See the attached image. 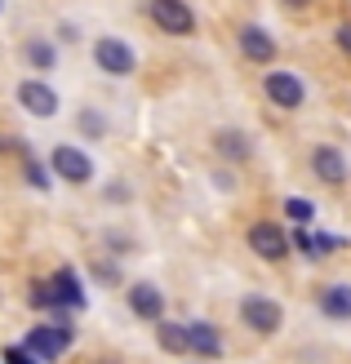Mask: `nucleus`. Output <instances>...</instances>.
I'll use <instances>...</instances> for the list:
<instances>
[{
  "label": "nucleus",
  "instance_id": "obj_27",
  "mask_svg": "<svg viewBox=\"0 0 351 364\" xmlns=\"http://www.w3.org/2000/svg\"><path fill=\"white\" fill-rule=\"evenodd\" d=\"M98 364H116V360H98Z\"/></svg>",
  "mask_w": 351,
  "mask_h": 364
},
{
  "label": "nucleus",
  "instance_id": "obj_18",
  "mask_svg": "<svg viewBox=\"0 0 351 364\" xmlns=\"http://www.w3.org/2000/svg\"><path fill=\"white\" fill-rule=\"evenodd\" d=\"M23 53H27V63H31V67H41V71H49L53 63H58V49H53L49 41H27Z\"/></svg>",
  "mask_w": 351,
  "mask_h": 364
},
{
  "label": "nucleus",
  "instance_id": "obj_5",
  "mask_svg": "<svg viewBox=\"0 0 351 364\" xmlns=\"http://www.w3.org/2000/svg\"><path fill=\"white\" fill-rule=\"evenodd\" d=\"M94 63L103 71H112V76H129V71L138 67V53H134V45H129V41H120V36H98Z\"/></svg>",
  "mask_w": 351,
  "mask_h": 364
},
{
  "label": "nucleus",
  "instance_id": "obj_6",
  "mask_svg": "<svg viewBox=\"0 0 351 364\" xmlns=\"http://www.w3.org/2000/svg\"><path fill=\"white\" fill-rule=\"evenodd\" d=\"M263 89H267V98L276 107H285V112H293V107L307 102V85H303L298 71H271V76L263 80Z\"/></svg>",
  "mask_w": 351,
  "mask_h": 364
},
{
  "label": "nucleus",
  "instance_id": "obj_16",
  "mask_svg": "<svg viewBox=\"0 0 351 364\" xmlns=\"http://www.w3.org/2000/svg\"><path fill=\"white\" fill-rule=\"evenodd\" d=\"M214 151L223 156V160H249V156H253V142H249L245 134H240V129H218Z\"/></svg>",
  "mask_w": 351,
  "mask_h": 364
},
{
  "label": "nucleus",
  "instance_id": "obj_1",
  "mask_svg": "<svg viewBox=\"0 0 351 364\" xmlns=\"http://www.w3.org/2000/svg\"><path fill=\"white\" fill-rule=\"evenodd\" d=\"M49 169L53 178L71 182V187H80V182L94 178V160L85 156V147H71V142H58V147L49 151Z\"/></svg>",
  "mask_w": 351,
  "mask_h": 364
},
{
  "label": "nucleus",
  "instance_id": "obj_7",
  "mask_svg": "<svg viewBox=\"0 0 351 364\" xmlns=\"http://www.w3.org/2000/svg\"><path fill=\"white\" fill-rule=\"evenodd\" d=\"M249 249L258 253V258H267V262H281L289 253V235H285V227H276V223H253L249 227Z\"/></svg>",
  "mask_w": 351,
  "mask_h": 364
},
{
  "label": "nucleus",
  "instance_id": "obj_12",
  "mask_svg": "<svg viewBox=\"0 0 351 364\" xmlns=\"http://www.w3.org/2000/svg\"><path fill=\"white\" fill-rule=\"evenodd\" d=\"M311 173L329 187H338V182H347V156L338 147H316L311 151Z\"/></svg>",
  "mask_w": 351,
  "mask_h": 364
},
{
  "label": "nucleus",
  "instance_id": "obj_4",
  "mask_svg": "<svg viewBox=\"0 0 351 364\" xmlns=\"http://www.w3.org/2000/svg\"><path fill=\"white\" fill-rule=\"evenodd\" d=\"M240 320H245L253 333H276L285 324V311H281V302H276V298L249 294V298H240Z\"/></svg>",
  "mask_w": 351,
  "mask_h": 364
},
{
  "label": "nucleus",
  "instance_id": "obj_20",
  "mask_svg": "<svg viewBox=\"0 0 351 364\" xmlns=\"http://www.w3.org/2000/svg\"><path fill=\"white\" fill-rule=\"evenodd\" d=\"M36 311H49L53 306V294H49V280H31V298H27Z\"/></svg>",
  "mask_w": 351,
  "mask_h": 364
},
{
  "label": "nucleus",
  "instance_id": "obj_14",
  "mask_svg": "<svg viewBox=\"0 0 351 364\" xmlns=\"http://www.w3.org/2000/svg\"><path fill=\"white\" fill-rule=\"evenodd\" d=\"M342 240H334V235H320L316 227H293V240H289V249H298V253H307L311 262L316 258H325L329 249H338Z\"/></svg>",
  "mask_w": 351,
  "mask_h": 364
},
{
  "label": "nucleus",
  "instance_id": "obj_26",
  "mask_svg": "<svg viewBox=\"0 0 351 364\" xmlns=\"http://www.w3.org/2000/svg\"><path fill=\"white\" fill-rule=\"evenodd\" d=\"M285 5H293V9H303V5H311V0H285Z\"/></svg>",
  "mask_w": 351,
  "mask_h": 364
},
{
  "label": "nucleus",
  "instance_id": "obj_15",
  "mask_svg": "<svg viewBox=\"0 0 351 364\" xmlns=\"http://www.w3.org/2000/svg\"><path fill=\"white\" fill-rule=\"evenodd\" d=\"M320 316L325 320H351V284H329L320 294Z\"/></svg>",
  "mask_w": 351,
  "mask_h": 364
},
{
  "label": "nucleus",
  "instance_id": "obj_17",
  "mask_svg": "<svg viewBox=\"0 0 351 364\" xmlns=\"http://www.w3.org/2000/svg\"><path fill=\"white\" fill-rule=\"evenodd\" d=\"M156 342H160V351H169V355H182V351H187V333H182V324L156 320Z\"/></svg>",
  "mask_w": 351,
  "mask_h": 364
},
{
  "label": "nucleus",
  "instance_id": "obj_25",
  "mask_svg": "<svg viewBox=\"0 0 351 364\" xmlns=\"http://www.w3.org/2000/svg\"><path fill=\"white\" fill-rule=\"evenodd\" d=\"M94 276H98L103 284H116V280H120V271H116V267H94Z\"/></svg>",
  "mask_w": 351,
  "mask_h": 364
},
{
  "label": "nucleus",
  "instance_id": "obj_24",
  "mask_svg": "<svg viewBox=\"0 0 351 364\" xmlns=\"http://www.w3.org/2000/svg\"><path fill=\"white\" fill-rule=\"evenodd\" d=\"M334 41H338V49H342V53H351V23H342V27L334 31Z\"/></svg>",
  "mask_w": 351,
  "mask_h": 364
},
{
  "label": "nucleus",
  "instance_id": "obj_19",
  "mask_svg": "<svg viewBox=\"0 0 351 364\" xmlns=\"http://www.w3.org/2000/svg\"><path fill=\"white\" fill-rule=\"evenodd\" d=\"M285 218L298 223V227H311V223H316V205L303 200V196H293V200H285Z\"/></svg>",
  "mask_w": 351,
  "mask_h": 364
},
{
  "label": "nucleus",
  "instance_id": "obj_3",
  "mask_svg": "<svg viewBox=\"0 0 351 364\" xmlns=\"http://www.w3.org/2000/svg\"><path fill=\"white\" fill-rule=\"evenodd\" d=\"M147 14H152V23L160 31H169V36H192L196 31V9L187 0H152Z\"/></svg>",
  "mask_w": 351,
  "mask_h": 364
},
{
  "label": "nucleus",
  "instance_id": "obj_23",
  "mask_svg": "<svg viewBox=\"0 0 351 364\" xmlns=\"http://www.w3.org/2000/svg\"><path fill=\"white\" fill-rule=\"evenodd\" d=\"M0 364H41L36 355H27L23 347H5V355H0Z\"/></svg>",
  "mask_w": 351,
  "mask_h": 364
},
{
  "label": "nucleus",
  "instance_id": "obj_2",
  "mask_svg": "<svg viewBox=\"0 0 351 364\" xmlns=\"http://www.w3.org/2000/svg\"><path fill=\"white\" fill-rule=\"evenodd\" d=\"M71 338H76V333L53 329V324H31L27 338H23V351H27V355H36L41 364H49V360H58V355L71 347Z\"/></svg>",
  "mask_w": 351,
  "mask_h": 364
},
{
  "label": "nucleus",
  "instance_id": "obj_13",
  "mask_svg": "<svg viewBox=\"0 0 351 364\" xmlns=\"http://www.w3.org/2000/svg\"><path fill=\"white\" fill-rule=\"evenodd\" d=\"M182 333H187V351H196V355H209V360H218V355H223V338H218V329H214L209 320L182 324Z\"/></svg>",
  "mask_w": 351,
  "mask_h": 364
},
{
  "label": "nucleus",
  "instance_id": "obj_22",
  "mask_svg": "<svg viewBox=\"0 0 351 364\" xmlns=\"http://www.w3.org/2000/svg\"><path fill=\"white\" fill-rule=\"evenodd\" d=\"M27 182L36 191H49V173H45V165H36V160L27 156Z\"/></svg>",
  "mask_w": 351,
  "mask_h": 364
},
{
  "label": "nucleus",
  "instance_id": "obj_21",
  "mask_svg": "<svg viewBox=\"0 0 351 364\" xmlns=\"http://www.w3.org/2000/svg\"><path fill=\"white\" fill-rule=\"evenodd\" d=\"M80 129H85L89 138H103V134H107V124H103L98 112H80Z\"/></svg>",
  "mask_w": 351,
  "mask_h": 364
},
{
  "label": "nucleus",
  "instance_id": "obj_9",
  "mask_svg": "<svg viewBox=\"0 0 351 364\" xmlns=\"http://www.w3.org/2000/svg\"><path fill=\"white\" fill-rule=\"evenodd\" d=\"M129 311H134L138 320H152L156 324L164 316V294H160L152 280H138L134 289H129Z\"/></svg>",
  "mask_w": 351,
  "mask_h": 364
},
{
  "label": "nucleus",
  "instance_id": "obj_8",
  "mask_svg": "<svg viewBox=\"0 0 351 364\" xmlns=\"http://www.w3.org/2000/svg\"><path fill=\"white\" fill-rule=\"evenodd\" d=\"M18 107H27V116L49 120L58 112V94H53V85H45V80H23L18 85Z\"/></svg>",
  "mask_w": 351,
  "mask_h": 364
},
{
  "label": "nucleus",
  "instance_id": "obj_11",
  "mask_svg": "<svg viewBox=\"0 0 351 364\" xmlns=\"http://www.w3.org/2000/svg\"><path fill=\"white\" fill-rule=\"evenodd\" d=\"M49 294H53V306H67V311H80V306H85V289H80V280H76V271H71V267L53 271Z\"/></svg>",
  "mask_w": 351,
  "mask_h": 364
},
{
  "label": "nucleus",
  "instance_id": "obj_10",
  "mask_svg": "<svg viewBox=\"0 0 351 364\" xmlns=\"http://www.w3.org/2000/svg\"><path fill=\"white\" fill-rule=\"evenodd\" d=\"M240 53H245L249 63H271L276 58V36L267 27L245 23V27H240Z\"/></svg>",
  "mask_w": 351,
  "mask_h": 364
}]
</instances>
